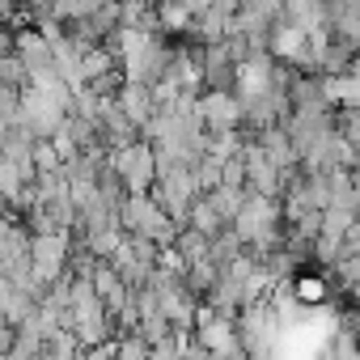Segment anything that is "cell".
Returning <instances> with one entry per match:
<instances>
[{
	"label": "cell",
	"instance_id": "cell-1",
	"mask_svg": "<svg viewBox=\"0 0 360 360\" xmlns=\"http://www.w3.org/2000/svg\"><path fill=\"white\" fill-rule=\"evenodd\" d=\"M301 301H322V284L318 280H301Z\"/></svg>",
	"mask_w": 360,
	"mask_h": 360
}]
</instances>
